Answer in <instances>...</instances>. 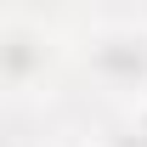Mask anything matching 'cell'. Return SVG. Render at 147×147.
Wrapping results in <instances>:
<instances>
[{"instance_id": "obj_1", "label": "cell", "mask_w": 147, "mask_h": 147, "mask_svg": "<svg viewBox=\"0 0 147 147\" xmlns=\"http://www.w3.org/2000/svg\"><path fill=\"white\" fill-rule=\"evenodd\" d=\"M96 68L108 79H142L147 74V51H142V40H108L96 51Z\"/></svg>"}, {"instance_id": "obj_2", "label": "cell", "mask_w": 147, "mask_h": 147, "mask_svg": "<svg viewBox=\"0 0 147 147\" xmlns=\"http://www.w3.org/2000/svg\"><path fill=\"white\" fill-rule=\"evenodd\" d=\"M0 68L11 74V79H23V74H34V68H40V45H34L28 34L6 40V45H0Z\"/></svg>"}]
</instances>
